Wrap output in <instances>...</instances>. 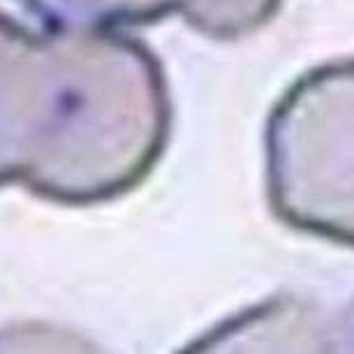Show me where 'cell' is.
<instances>
[{
	"label": "cell",
	"mask_w": 354,
	"mask_h": 354,
	"mask_svg": "<svg viewBox=\"0 0 354 354\" xmlns=\"http://www.w3.org/2000/svg\"><path fill=\"white\" fill-rule=\"evenodd\" d=\"M197 21L211 28H239L264 15L271 0H181Z\"/></svg>",
	"instance_id": "cell-1"
},
{
	"label": "cell",
	"mask_w": 354,
	"mask_h": 354,
	"mask_svg": "<svg viewBox=\"0 0 354 354\" xmlns=\"http://www.w3.org/2000/svg\"><path fill=\"white\" fill-rule=\"evenodd\" d=\"M46 15L72 17H128L144 15L162 0H28Z\"/></svg>",
	"instance_id": "cell-2"
}]
</instances>
